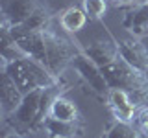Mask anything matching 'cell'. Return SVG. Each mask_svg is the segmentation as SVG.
I'll return each instance as SVG.
<instances>
[{
    "instance_id": "1",
    "label": "cell",
    "mask_w": 148,
    "mask_h": 138,
    "mask_svg": "<svg viewBox=\"0 0 148 138\" xmlns=\"http://www.w3.org/2000/svg\"><path fill=\"white\" fill-rule=\"evenodd\" d=\"M15 41L26 52L28 57L43 63L58 77L72 63V57L76 53V44H72L69 39H65L61 35H58L50 28L43 31H35V33L21 35Z\"/></svg>"
},
{
    "instance_id": "2",
    "label": "cell",
    "mask_w": 148,
    "mask_h": 138,
    "mask_svg": "<svg viewBox=\"0 0 148 138\" xmlns=\"http://www.w3.org/2000/svg\"><path fill=\"white\" fill-rule=\"evenodd\" d=\"M102 72H104V77L108 81L109 89L126 90L137 105L148 107V77L145 72L137 70L122 57H119L109 66L102 68Z\"/></svg>"
},
{
    "instance_id": "3",
    "label": "cell",
    "mask_w": 148,
    "mask_h": 138,
    "mask_svg": "<svg viewBox=\"0 0 148 138\" xmlns=\"http://www.w3.org/2000/svg\"><path fill=\"white\" fill-rule=\"evenodd\" d=\"M2 70H6L13 81L18 85L22 92H30L34 89H45V87L59 83V77L54 76L43 63L35 61L32 57H22L13 63H8L2 59Z\"/></svg>"
},
{
    "instance_id": "4",
    "label": "cell",
    "mask_w": 148,
    "mask_h": 138,
    "mask_svg": "<svg viewBox=\"0 0 148 138\" xmlns=\"http://www.w3.org/2000/svg\"><path fill=\"white\" fill-rule=\"evenodd\" d=\"M71 64L74 66V70L80 74V77L83 79V83L89 87V90L92 94L102 98V99L108 98L109 85L104 77V72H102V68L85 53V50H83L82 46L76 44V53H74Z\"/></svg>"
},
{
    "instance_id": "5",
    "label": "cell",
    "mask_w": 148,
    "mask_h": 138,
    "mask_svg": "<svg viewBox=\"0 0 148 138\" xmlns=\"http://www.w3.org/2000/svg\"><path fill=\"white\" fill-rule=\"evenodd\" d=\"M41 92H43V89H34L24 94V98H22L21 105L17 107V110L13 114H9L13 125H21V127H26L32 131V127L35 123V118H37V112H39Z\"/></svg>"
},
{
    "instance_id": "6",
    "label": "cell",
    "mask_w": 148,
    "mask_h": 138,
    "mask_svg": "<svg viewBox=\"0 0 148 138\" xmlns=\"http://www.w3.org/2000/svg\"><path fill=\"white\" fill-rule=\"evenodd\" d=\"M52 17H54V11L48 4H43L32 13L30 17L26 18L22 24H15L9 28L11 31V37L17 39L21 35H28V33H35V31H43V30H48L50 28V22H52Z\"/></svg>"
},
{
    "instance_id": "7",
    "label": "cell",
    "mask_w": 148,
    "mask_h": 138,
    "mask_svg": "<svg viewBox=\"0 0 148 138\" xmlns=\"http://www.w3.org/2000/svg\"><path fill=\"white\" fill-rule=\"evenodd\" d=\"M83 50H85V53L89 55V57L98 64L100 68L109 66L111 63H115L120 57L119 43L111 35H108V39H96V41H92V43H89Z\"/></svg>"
},
{
    "instance_id": "8",
    "label": "cell",
    "mask_w": 148,
    "mask_h": 138,
    "mask_svg": "<svg viewBox=\"0 0 148 138\" xmlns=\"http://www.w3.org/2000/svg\"><path fill=\"white\" fill-rule=\"evenodd\" d=\"M106 101H108L109 109L113 110L115 118L122 120V122H132L137 112V107H139L132 99V96L122 89H109Z\"/></svg>"
},
{
    "instance_id": "9",
    "label": "cell",
    "mask_w": 148,
    "mask_h": 138,
    "mask_svg": "<svg viewBox=\"0 0 148 138\" xmlns=\"http://www.w3.org/2000/svg\"><path fill=\"white\" fill-rule=\"evenodd\" d=\"M119 52L120 57L132 66H135L141 72H148V50L146 46L141 43L139 39L132 37V39H124L119 43Z\"/></svg>"
},
{
    "instance_id": "10",
    "label": "cell",
    "mask_w": 148,
    "mask_h": 138,
    "mask_svg": "<svg viewBox=\"0 0 148 138\" xmlns=\"http://www.w3.org/2000/svg\"><path fill=\"white\" fill-rule=\"evenodd\" d=\"M43 4L45 0H9L8 4H2V18H6L11 26L22 24Z\"/></svg>"
},
{
    "instance_id": "11",
    "label": "cell",
    "mask_w": 148,
    "mask_h": 138,
    "mask_svg": "<svg viewBox=\"0 0 148 138\" xmlns=\"http://www.w3.org/2000/svg\"><path fill=\"white\" fill-rule=\"evenodd\" d=\"M122 26L135 39L148 37V2L130 7L126 11V15H124Z\"/></svg>"
},
{
    "instance_id": "12",
    "label": "cell",
    "mask_w": 148,
    "mask_h": 138,
    "mask_svg": "<svg viewBox=\"0 0 148 138\" xmlns=\"http://www.w3.org/2000/svg\"><path fill=\"white\" fill-rule=\"evenodd\" d=\"M24 92L18 89V85L13 81L6 70H2V110L4 114H13L21 105Z\"/></svg>"
},
{
    "instance_id": "13",
    "label": "cell",
    "mask_w": 148,
    "mask_h": 138,
    "mask_svg": "<svg viewBox=\"0 0 148 138\" xmlns=\"http://www.w3.org/2000/svg\"><path fill=\"white\" fill-rule=\"evenodd\" d=\"M65 90L67 89H63L59 83L43 89V92H41V101H39V112H37V118H35V123H34V127H32V131H37L39 127H43L45 120L50 116V109H52L54 101L58 99L59 96H63Z\"/></svg>"
},
{
    "instance_id": "14",
    "label": "cell",
    "mask_w": 148,
    "mask_h": 138,
    "mask_svg": "<svg viewBox=\"0 0 148 138\" xmlns=\"http://www.w3.org/2000/svg\"><path fill=\"white\" fill-rule=\"evenodd\" d=\"M43 127L46 129L50 136H56V138H74L82 133V127L80 123L76 122H65V120H58L54 116H48L45 120Z\"/></svg>"
},
{
    "instance_id": "15",
    "label": "cell",
    "mask_w": 148,
    "mask_h": 138,
    "mask_svg": "<svg viewBox=\"0 0 148 138\" xmlns=\"http://www.w3.org/2000/svg\"><path fill=\"white\" fill-rule=\"evenodd\" d=\"M59 24L65 31L69 33H76L85 28L87 24V13L83 7H78V6H69L67 9L61 11V17H59Z\"/></svg>"
},
{
    "instance_id": "16",
    "label": "cell",
    "mask_w": 148,
    "mask_h": 138,
    "mask_svg": "<svg viewBox=\"0 0 148 138\" xmlns=\"http://www.w3.org/2000/svg\"><path fill=\"white\" fill-rule=\"evenodd\" d=\"M50 116H54L58 120H65V122H76V120H80V110L71 99L59 96L54 101L52 109H50Z\"/></svg>"
},
{
    "instance_id": "17",
    "label": "cell",
    "mask_w": 148,
    "mask_h": 138,
    "mask_svg": "<svg viewBox=\"0 0 148 138\" xmlns=\"http://www.w3.org/2000/svg\"><path fill=\"white\" fill-rule=\"evenodd\" d=\"M109 138H141V131L135 129L130 122H122V120H115L106 127Z\"/></svg>"
},
{
    "instance_id": "18",
    "label": "cell",
    "mask_w": 148,
    "mask_h": 138,
    "mask_svg": "<svg viewBox=\"0 0 148 138\" xmlns=\"http://www.w3.org/2000/svg\"><path fill=\"white\" fill-rule=\"evenodd\" d=\"M82 6L85 9L87 17L98 20V18L104 17L106 9H108V2L106 0H82Z\"/></svg>"
},
{
    "instance_id": "19",
    "label": "cell",
    "mask_w": 148,
    "mask_h": 138,
    "mask_svg": "<svg viewBox=\"0 0 148 138\" xmlns=\"http://www.w3.org/2000/svg\"><path fill=\"white\" fill-rule=\"evenodd\" d=\"M137 127L143 135L148 136V107H143L141 112L137 114Z\"/></svg>"
},
{
    "instance_id": "20",
    "label": "cell",
    "mask_w": 148,
    "mask_h": 138,
    "mask_svg": "<svg viewBox=\"0 0 148 138\" xmlns=\"http://www.w3.org/2000/svg\"><path fill=\"white\" fill-rule=\"evenodd\" d=\"M45 2L52 7V11H56V9H67L69 6H74L72 0H45Z\"/></svg>"
},
{
    "instance_id": "21",
    "label": "cell",
    "mask_w": 148,
    "mask_h": 138,
    "mask_svg": "<svg viewBox=\"0 0 148 138\" xmlns=\"http://www.w3.org/2000/svg\"><path fill=\"white\" fill-rule=\"evenodd\" d=\"M145 2H148V0H113L115 6H130V7L139 6V4H145Z\"/></svg>"
},
{
    "instance_id": "22",
    "label": "cell",
    "mask_w": 148,
    "mask_h": 138,
    "mask_svg": "<svg viewBox=\"0 0 148 138\" xmlns=\"http://www.w3.org/2000/svg\"><path fill=\"white\" fill-rule=\"evenodd\" d=\"M4 138H22V136L18 135V133H15V131H13V133H8V135L4 136Z\"/></svg>"
},
{
    "instance_id": "23",
    "label": "cell",
    "mask_w": 148,
    "mask_h": 138,
    "mask_svg": "<svg viewBox=\"0 0 148 138\" xmlns=\"http://www.w3.org/2000/svg\"><path fill=\"white\" fill-rule=\"evenodd\" d=\"M100 138H109V136H108V133L104 131V133H102V136H100Z\"/></svg>"
},
{
    "instance_id": "24",
    "label": "cell",
    "mask_w": 148,
    "mask_h": 138,
    "mask_svg": "<svg viewBox=\"0 0 148 138\" xmlns=\"http://www.w3.org/2000/svg\"><path fill=\"white\" fill-rule=\"evenodd\" d=\"M9 0H0V6H2V4H8Z\"/></svg>"
}]
</instances>
